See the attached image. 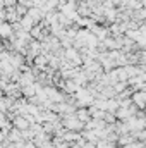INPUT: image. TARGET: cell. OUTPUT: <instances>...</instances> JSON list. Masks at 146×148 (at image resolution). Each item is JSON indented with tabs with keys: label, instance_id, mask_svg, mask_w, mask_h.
<instances>
[{
	"label": "cell",
	"instance_id": "cell-1",
	"mask_svg": "<svg viewBox=\"0 0 146 148\" xmlns=\"http://www.w3.org/2000/svg\"><path fill=\"white\" fill-rule=\"evenodd\" d=\"M33 24H35V19L28 14V16H24V17H21V26H23V29L24 31H33Z\"/></svg>",
	"mask_w": 146,
	"mask_h": 148
},
{
	"label": "cell",
	"instance_id": "cell-2",
	"mask_svg": "<svg viewBox=\"0 0 146 148\" xmlns=\"http://www.w3.org/2000/svg\"><path fill=\"white\" fill-rule=\"evenodd\" d=\"M12 33H14V26L3 23V24H2V36L3 38H14L16 35H12Z\"/></svg>",
	"mask_w": 146,
	"mask_h": 148
},
{
	"label": "cell",
	"instance_id": "cell-3",
	"mask_svg": "<svg viewBox=\"0 0 146 148\" xmlns=\"http://www.w3.org/2000/svg\"><path fill=\"white\" fill-rule=\"evenodd\" d=\"M35 66L36 67H45L46 66V57L45 55H38L36 60H35Z\"/></svg>",
	"mask_w": 146,
	"mask_h": 148
},
{
	"label": "cell",
	"instance_id": "cell-4",
	"mask_svg": "<svg viewBox=\"0 0 146 148\" xmlns=\"http://www.w3.org/2000/svg\"><path fill=\"white\" fill-rule=\"evenodd\" d=\"M24 93H26V95H33V93H35V86H31V84L24 86Z\"/></svg>",
	"mask_w": 146,
	"mask_h": 148
},
{
	"label": "cell",
	"instance_id": "cell-5",
	"mask_svg": "<svg viewBox=\"0 0 146 148\" xmlns=\"http://www.w3.org/2000/svg\"><path fill=\"white\" fill-rule=\"evenodd\" d=\"M74 90H76V84H74L72 81H71V83H67V91H74Z\"/></svg>",
	"mask_w": 146,
	"mask_h": 148
},
{
	"label": "cell",
	"instance_id": "cell-6",
	"mask_svg": "<svg viewBox=\"0 0 146 148\" xmlns=\"http://www.w3.org/2000/svg\"><path fill=\"white\" fill-rule=\"evenodd\" d=\"M141 3H143V5L146 7V0H141Z\"/></svg>",
	"mask_w": 146,
	"mask_h": 148
}]
</instances>
